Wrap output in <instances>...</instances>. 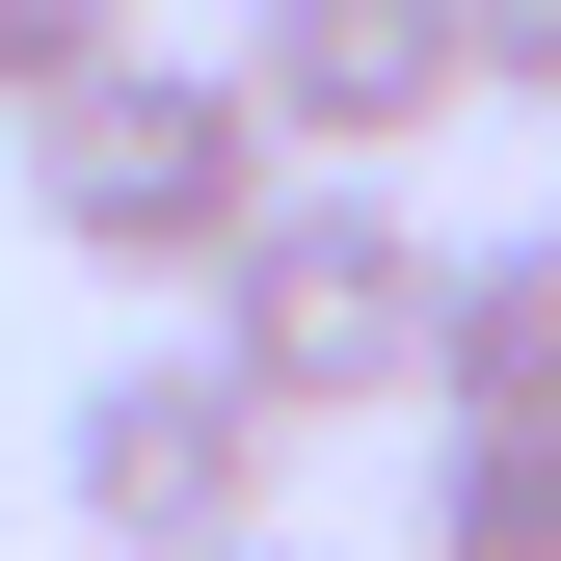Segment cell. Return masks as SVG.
Listing matches in <instances>:
<instances>
[{
  "label": "cell",
  "instance_id": "cell-1",
  "mask_svg": "<svg viewBox=\"0 0 561 561\" xmlns=\"http://www.w3.org/2000/svg\"><path fill=\"white\" fill-rule=\"evenodd\" d=\"M187 347H215L267 428L428 401V215H401V187H347V161H295V187H267L215 267H187Z\"/></svg>",
  "mask_w": 561,
  "mask_h": 561
},
{
  "label": "cell",
  "instance_id": "cell-2",
  "mask_svg": "<svg viewBox=\"0 0 561 561\" xmlns=\"http://www.w3.org/2000/svg\"><path fill=\"white\" fill-rule=\"evenodd\" d=\"M267 187H295V161H267V107L215 81V54H107V81L27 107V241L54 267H134V295H187Z\"/></svg>",
  "mask_w": 561,
  "mask_h": 561
},
{
  "label": "cell",
  "instance_id": "cell-3",
  "mask_svg": "<svg viewBox=\"0 0 561 561\" xmlns=\"http://www.w3.org/2000/svg\"><path fill=\"white\" fill-rule=\"evenodd\" d=\"M267 481H295V428H267L215 347H134V375L54 401V508L107 561H215V535H267Z\"/></svg>",
  "mask_w": 561,
  "mask_h": 561
},
{
  "label": "cell",
  "instance_id": "cell-4",
  "mask_svg": "<svg viewBox=\"0 0 561 561\" xmlns=\"http://www.w3.org/2000/svg\"><path fill=\"white\" fill-rule=\"evenodd\" d=\"M215 81L267 107V161H347V187H375V161L455 134V0H241Z\"/></svg>",
  "mask_w": 561,
  "mask_h": 561
},
{
  "label": "cell",
  "instance_id": "cell-5",
  "mask_svg": "<svg viewBox=\"0 0 561 561\" xmlns=\"http://www.w3.org/2000/svg\"><path fill=\"white\" fill-rule=\"evenodd\" d=\"M455 401H561V215L428 241V428H455Z\"/></svg>",
  "mask_w": 561,
  "mask_h": 561
},
{
  "label": "cell",
  "instance_id": "cell-6",
  "mask_svg": "<svg viewBox=\"0 0 561 561\" xmlns=\"http://www.w3.org/2000/svg\"><path fill=\"white\" fill-rule=\"evenodd\" d=\"M428 561H561V401H455L428 428Z\"/></svg>",
  "mask_w": 561,
  "mask_h": 561
},
{
  "label": "cell",
  "instance_id": "cell-7",
  "mask_svg": "<svg viewBox=\"0 0 561 561\" xmlns=\"http://www.w3.org/2000/svg\"><path fill=\"white\" fill-rule=\"evenodd\" d=\"M107 54H134V0H0V134H27L54 81H107Z\"/></svg>",
  "mask_w": 561,
  "mask_h": 561
},
{
  "label": "cell",
  "instance_id": "cell-8",
  "mask_svg": "<svg viewBox=\"0 0 561 561\" xmlns=\"http://www.w3.org/2000/svg\"><path fill=\"white\" fill-rule=\"evenodd\" d=\"M455 107H561V0H455Z\"/></svg>",
  "mask_w": 561,
  "mask_h": 561
},
{
  "label": "cell",
  "instance_id": "cell-9",
  "mask_svg": "<svg viewBox=\"0 0 561 561\" xmlns=\"http://www.w3.org/2000/svg\"><path fill=\"white\" fill-rule=\"evenodd\" d=\"M215 561H321V535H215Z\"/></svg>",
  "mask_w": 561,
  "mask_h": 561
}]
</instances>
